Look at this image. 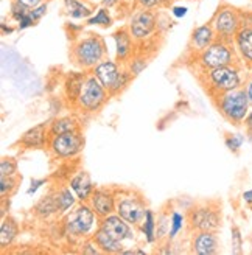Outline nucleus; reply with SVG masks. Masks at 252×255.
Listing matches in <instances>:
<instances>
[{"instance_id":"1","label":"nucleus","mask_w":252,"mask_h":255,"mask_svg":"<svg viewBox=\"0 0 252 255\" xmlns=\"http://www.w3.org/2000/svg\"><path fill=\"white\" fill-rule=\"evenodd\" d=\"M106 56V44L98 34H87L72 47V59L81 69H94Z\"/></svg>"},{"instance_id":"2","label":"nucleus","mask_w":252,"mask_h":255,"mask_svg":"<svg viewBox=\"0 0 252 255\" xmlns=\"http://www.w3.org/2000/svg\"><path fill=\"white\" fill-rule=\"evenodd\" d=\"M218 98V109L221 116L231 122L232 125H240L245 122V119L249 114L251 101L248 97L246 89H235V91H229L217 95Z\"/></svg>"},{"instance_id":"3","label":"nucleus","mask_w":252,"mask_h":255,"mask_svg":"<svg viewBox=\"0 0 252 255\" xmlns=\"http://www.w3.org/2000/svg\"><path fill=\"white\" fill-rule=\"evenodd\" d=\"M92 73L97 76L98 81L106 87L109 95H119L123 89L128 86L132 76L129 70L128 72L120 70L119 64L111 59H103L100 64H97Z\"/></svg>"},{"instance_id":"4","label":"nucleus","mask_w":252,"mask_h":255,"mask_svg":"<svg viewBox=\"0 0 252 255\" xmlns=\"http://www.w3.org/2000/svg\"><path fill=\"white\" fill-rule=\"evenodd\" d=\"M206 76L209 87L217 95L235 91V89H240L243 86V73L237 64L206 70Z\"/></svg>"},{"instance_id":"5","label":"nucleus","mask_w":252,"mask_h":255,"mask_svg":"<svg viewBox=\"0 0 252 255\" xmlns=\"http://www.w3.org/2000/svg\"><path fill=\"white\" fill-rule=\"evenodd\" d=\"M235 52L237 50L232 48V42L217 39L206 50L199 52L198 61L204 70L217 69V67H223V66H231V64H237Z\"/></svg>"},{"instance_id":"6","label":"nucleus","mask_w":252,"mask_h":255,"mask_svg":"<svg viewBox=\"0 0 252 255\" xmlns=\"http://www.w3.org/2000/svg\"><path fill=\"white\" fill-rule=\"evenodd\" d=\"M212 25L217 31L218 39L226 41V42H232L237 33L242 28V22H240V11L235 9L234 6L224 5L221 6L217 14L212 19Z\"/></svg>"},{"instance_id":"7","label":"nucleus","mask_w":252,"mask_h":255,"mask_svg":"<svg viewBox=\"0 0 252 255\" xmlns=\"http://www.w3.org/2000/svg\"><path fill=\"white\" fill-rule=\"evenodd\" d=\"M95 210L87 206V204H80L75 207L64 220V227L66 232L73 237H83L92 232L95 226Z\"/></svg>"},{"instance_id":"8","label":"nucleus","mask_w":252,"mask_h":255,"mask_svg":"<svg viewBox=\"0 0 252 255\" xmlns=\"http://www.w3.org/2000/svg\"><path fill=\"white\" fill-rule=\"evenodd\" d=\"M108 97H109V92L106 91V87L100 83L97 76L92 73L91 76H87L77 105L86 112H97L106 103Z\"/></svg>"},{"instance_id":"9","label":"nucleus","mask_w":252,"mask_h":255,"mask_svg":"<svg viewBox=\"0 0 252 255\" xmlns=\"http://www.w3.org/2000/svg\"><path fill=\"white\" fill-rule=\"evenodd\" d=\"M48 145L55 156L69 159L80 154L84 146V138L80 134V131H70L64 134L52 135L48 140Z\"/></svg>"},{"instance_id":"10","label":"nucleus","mask_w":252,"mask_h":255,"mask_svg":"<svg viewBox=\"0 0 252 255\" xmlns=\"http://www.w3.org/2000/svg\"><path fill=\"white\" fill-rule=\"evenodd\" d=\"M146 210L148 209L145 207V202L134 195H125L117 199V215H120L131 226L142 224Z\"/></svg>"},{"instance_id":"11","label":"nucleus","mask_w":252,"mask_h":255,"mask_svg":"<svg viewBox=\"0 0 252 255\" xmlns=\"http://www.w3.org/2000/svg\"><path fill=\"white\" fill-rule=\"evenodd\" d=\"M188 220H190L192 229H196L198 232H217L221 226V213L218 209H213L210 206H201L190 212Z\"/></svg>"},{"instance_id":"12","label":"nucleus","mask_w":252,"mask_h":255,"mask_svg":"<svg viewBox=\"0 0 252 255\" xmlns=\"http://www.w3.org/2000/svg\"><path fill=\"white\" fill-rule=\"evenodd\" d=\"M157 27V19L153 11L146 8L137 11L129 20V33L135 41H143L154 33Z\"/></svg>"},{"instance_id":"13","label":"nucleus","mask_w":252,"mask_h":255,"mask_svg":"<svg viewBox=\"0 0 252 255\" xmlns=\"http://www.w3.org/2000/svg\"><path fill=\"white\" fill-rule=\"evenodd\" d=\"M45 14H47V3H41L36 8H27L20 5L19 2H14L11 5V17L17 22V28L20 31L36 25Z\"/></svg>"},{"instance_id":"14","label":"nucleus","mask_w":252,"mask_h":255,"mask_svg":"<svg viewBox=\"0 0 252 255\" xmlns=\"http://www.w3.org/2000/svg\"><path fill=\"white\" fill-rule=\"evenodd\" d=\"M102 231H105L111 238H114L119 243H123L126 240H132L134 232L131 229V224L128 221H125L120 215H108L105 218H102V223L98 226Z\"/></svg>"},{"instance_id":"15","label":"nucleus","mask_w":252,"mask_h":255,"mask_svg":"<svg viewBox=\"0 0 252 255\" xmlns=\"http://www.w3.org/2000/svg\"><path fill=\"white\" fill-rule=\"evenodd\" d=\"M91 207L95 210L97 216L105 218L108 215H112L117 210L116 195L108 188H95L91 196Z\"/></svg>"},{"instance_id":"16","label":"nucleus","mask_w":252,"mask_h":255,"mask_svg":"<svg viewBox=\"0 0 252 255\" xmlns=\"http://www.w3.org/2000/svg\"><path fill=\"white\" fill-rule=\"evenodd\" d=\"M48 137L50 135H48L47 123H39V125L30 128L27 132H23V135L19 140V143L25 149H41L47 145Z\"/></svg>"},{"instance_id":"17","label":"nucleus","mask_w":252,"mask_h":255,"mask_svg":"<svg viewBox=\"0 0 252 255\" xmlns=\"http://www.w3.org/2000/svg\"><path fill=\"white\" fill-rule=\"evenodd\" d=\"M218 39L217 36V31L213 28L212 23H203L196 27L192 33V39H190V44H192V48L195 52H203L206 50L209 45H212Z\"/></svg>"},{"instance_id":"18","label":"nucleus","mask_w":252,"mask_h":255,"mask_svg":"<svg viewBox=\"0 0 252 255\" xmlns=\"http://www.w3.org/2000/svg\"><path fill=\"white\" fill-rule=\"evenodd\" d=\"M234 45L240 59L248 67H252V27H242L235 36Z\"/></svg>"},{"instance_id":"19","label":"nucleus","mask_w":252,"mask_h":255,"mask_svg":"<svg viewBox=\"0 0 252 255\" xmlns=\"http://www.w3.org/2000/svg\"><path fill=\"white\" fill-rule=\"evenodd\" d=\"M193 252L198 255H213L218 252V237L215 232L203 231L198 232L192 243Z\"/></svg>"},{"instance_id":"20","label":"nucleus","mask_w":252,"mask_h":255,"mask_svg":"<svg viewBox=\"0 0 252 255\" xmlns=\"http://www.w3.org/2000/svg\"><path fill=\"white\" fill-rule=\"evenodd\" d=\"M70 188L75 191V195H77V198L81 202H86L87 199H91L94 190H95L89 173H86V171H80L77 176L72 177Z\"/></svg>"},{"instance_id":"21","label":"nucleus","mask_w":252,"mask_h":255,"mask_svg":"<svg viewBox=\"0 0 252 255\" xmlns=\"http://www.w3.org/2000/svg\"><path fill=\"white\" fill-rule=\"evenodd\" d=\"M114 42H116V48H117V59L119 61H126L131 53H132V47H134V37L129 33V28H120L117 30L114 34Z\"/></svg>"},{"instance_id":"22","label":"nucleus","mask_w":252,"mask_h":255,"mask_svg":"<svg viewBox=\"0 0 252 255\" xmlns=\"http://www.w3.org/2000/svg\"><path fill=\"white\" fill-rule=\"evenodd\" d=\"M86 80H87V76L84 73H70L67 76V80L64 83V91L70 103H78V98L81 95Z\"/></svg>"},{"instance_id":"23","label":"nucleus","mask_w":252,"mask_h":255,"mask_svg":"<svg viewBox=\"0 0 252 255\" xmlns=\"http://www.w3.org/2000/svg\"><path fill=\"white\" fill-rule=\"evenodd\" d=\"M95 245L100 248V251L105 254H122L123 252V243H119L114 238H111L105 231L102 229H97L95 235H94Z\"/></svg>"},{"instance_id":"24","label":"nucleus","mask_w":252,"mask_h":255,"mask_svg":"<svg viewBox=\"0 0 252 255\" xmlns=\"http://www.w3.org/2000/svg\"><path fill=\"white\" fill-rule=\"evenodd\" d=\"M19 234V224L14 218H3L2 220V224H0V246L2 248H6L9 246L12 241L16 240Z\"/></svg>"},{"instance_id":"25","label":"nucleus","mask_w":252,"mask_h":255,"mask_svg":"<svg viewBox=\"0 0 252 255\" xmlns=\"http://www.w3.org/2000/svg\"><path fill=\"white\" fill-rule=\"evenodd\" d=\"M34 212L37 216H41V218H48V216H52L55 213H59L56 193H50L45 198H42L39 202L36 204Z\"/></svg>"},{"instance_id":"26","label":"nucleus","mask_w":252,"mask_h":255,"mask_svg":"<svg viewBox=\"0 0 252 255\" xmlns=\"http://www.w3.org/2000/svg\"><path fill=\"white\" fill-rule=\"evenodd\" d=\"M70 131H78V122L73 117H61L56 119L50 123L48 126V135H58V134H64Z\"/></svg>"},{"instance_id":"27","label":"nucleus","mask_w":252,"mask_h":255,"mask_svg":"<svg viewBox=\"0 0 252 255\" xmlns=\"http://www.w3.org/2000/svg\"><path fill=\"white\" fill-rule=\"evenodd\" d=\"M64 6L67 16L72 19H89L94 14V11L81 0H64Z\"/></svg>"},{"instance_id":"28","label":"nucleus","mask_w":252,"mask_h":255,"mask_svg":"<svg viewBox=\"0 0 252 255\" xmlns=\"http://www.w3.org/2000/svg\"><path fill=\"white\" fill-rule=\"evenodd\" d=\"M142 234L145 235L146 243H154L157 240L156 238V220H154V213L153 210H146L145 218L142 221Z\"/></svg>"},{"instance_id":"29","label":"nucleus","mask_w":252,"mask_h":255,"mask_svg":"<svg viewBox=\"0 0 252 255\" xmlns=\"http://www.w3.org/2000/svg\"><path fill=\"white\" fill-rule=\"evenodd\" d=\"M56 199H58L59 213H66L70 207L75 206V196L72 195L70 188H67V187L56 191Z\"/></svg>"},{"instance_id":"30","label":"nucleus","mask_w":252,"mask_h":255,"mask_svg":"<svg viewBox=\"0 0 252 255\" xmlns=\"http://www.w3.org/2000/svg\"><path fill=\"white\" fill-rule=\"evenodd\" d=\"M109 8H100L95 14H92L89 19H87V25H100V27H105V28H108V27H111L112 25V17H111V14H109V11H108Z\"/></svg>"},{"instance_id":"31","label":"nucleus","mask_w":252,"mask_h":255,"mask_svg":"<svg viewBox=\"0 0 252 255\" xmlns=\"http://www.w3.org/2000/svg\"><path fill=\"white\" fill-rule=\"evenodd\" d=\"M184 226V216L179 212H173L170 218V231H168V238L174 240L176 235L179 234V231Z\"/></svg>"},{"instance_id":"32","label":"nucleus","mask_w":252,"mask_h":255,"mask_svg":"<svg viewBox=\"0 0 252 255\" xmlns=\"http://www.w3.org/2000/svg\"><path fill=\"white\" fill-rule=\"evenodd\" d=\"M224 143H226V148H228L229 151L238 152V151H240V148L243 146V143H245V135L243 134H229L228 137H226Z\"/></svg>"},{"instance_id":"33","label":"nucleus","mask_w":252,"mask_h":255,"mask_svg":"<svg viewBox=\"0 0 252 255\" xmlns=\"http://www.w3.org/2000/svg\"><path fill=\"white\" fill-rule=\"evenodd\" d=\"M231 240H232V254H242L243 252V235L237 226H232V229H231Z\"/></svg>"},{"instance_id":"34","label":"nucleus","mask_w":252,"mask_h":255,"mask_svg":"<svg viewBox=\"0 0 252 255\" xmlns=\"http://www.w3.org/2000/svg\"><path fill=\"white\" fill-rule=\"evenodd\" d=\"M17 173V162L11 157H3L0 162V176H14Z\"/></svg>"},{"instance_id":"35","label":"nucleus","mask_w":252,"mask_h":255,"mask_svg":"<svg viewBox=\"0 0 252 255\" xmlns=\"http://www.w3.org/2000/svg\"><path fill=\"white\" fill-rule=\"evenodd\" d=\"M16 187H17V181L14 179V176H2V179H0V195L2 196L11 195Z\"/></svg>"},{"instance_id":"36","label":"nucleus","mask_w":252,"mask_h":255,"mask_svg":"<svg viewBox=\"0 0 252 255\" xmlns=\"http://www.w3.org/2000/svg\"><path fill=\"white\" fill-rule=\"evenodd\" d=\"M148 66V62L145 58H134L131 59V64H129V72L132 76H137L138 73H142Z\"/></svg>"},{"instance_id":"37","label":"nucleus","mask_w":252,"mask_h":255,"mask_svg":"<svg viewBox=\"0 0 252 255\" xmlns=\"http://www.w3.org/2000/svg\"><path fill=\"white\" fill-rule=\"evenodd\" d=\"M47 184V179H31V182H30V187H28V190H27V195H34L37 190H39L42 185H45Z\"/></svg>"},{"instance_id":"38","label":"nucleus","mask_w":252,"mask_h":255,"mask_svg":"<svg viewBox=\"0 0 252 255\" xmlns=\"http://www.w3.org/2000/svg\"><path fill=\"white\" fill-rule=\"evenodd\" d=\"M242 27H252V11H240Z\"/></svg>"},{"instance_id":"39","label":"nucleus","mask_w":252,"mask_h":255,"mask_svg":"<svg viewBox=\"0 0 252 255\" xmlns=\"http://www.w3.org/2000/svg\"><path fill=\"white\" fill-rule=\"evenodd\" d=\"M137 3L140 5L142 8L153 9V8H156V6H159L162 3V0H137Z\"/></svg>"},{"instance_id":"40","label":"nucleus","mask_w":252,"mask_h":255,"mask_svg":"<svg viewBox=\"0 0 252 255\" xmlns=\"http://www.w3.org/2000/svg\"><path fill=\"white\" fill-rule=\"evenodd\" d=\"M187 11H188V8H187V6H173L171 14H173L174 17L181 19V17H184V16L187 14Z\"/></svg>"},{"instance_id":"41","label":"nucleus","mask_w":252,"mask_h":255,"mask_svg":"<svg viewBox=\"0 0 252 255\" xmlns=\"http://www.w3.org/2000/svg\"><path fill=\"white\" fill-rule=\"evenodd\" d=\"M16 2H19L20 5L27 6V8H36L37 5L42 3V0H16Z\"/></svg>"},{"instance_id":"42","label":"nucleus","mask_w":252,"mask_h":255,"mask_svg":"<svg viewBox=\"0 0 252 255\" xmlns=\"http://www.w3.org/2000/svg\"><path fill=\"white\" fill-rule=\"evenodd\" d=\"M98 246L95 245V241L91 245H84V249H83V254H98V249H97Z\"/></svg>"},{"instance_id":"43","label":"nucleus","mask_w":252,"mask_h":255,"mask_svg":"<svg viewBox=\"0 0 252 255\" xmlns=\"http://www.w3.org/2000/svg\"><path fill=\"white\" fill-rule=\"evenodd\" d=\"M243 201L248 204L249 207H252V188H249V190L243 191Z\"/></svg>"},{"instance_id":"44","label":"nucleus","mask_w":252,"mask_h":255,"mask_svg":"<svg viewBox=\"0 0 252 255\" xmlns=\"http://www.w3.org/2000/svg\"><path fill=\"white\" fill-rule=\"evenodd\" d=\"M119 2H120V0H103L102 5H103L105 8H112V6H116Z\"/></svg>"},{"instance_id":"45","label":"nucleus","mask_w":252,"mask_h":255,"mask_svg":"<svg viewBox=\"0 0 252 255\" xmlns=\"http://www.w3.org/2000/svg\"><path fill=\"white\" fill-rule=\"evenodd\" d=\"M246 92H248V97H249V101H251V105H252V78L248 81V84H246Z\"/></svg>"},{"instance_id":"46","label":"nucleus","mask_w":252,"mask_h":255,"mask_svg":"<svg viewBox=\"0 0 252 255\" xmlns=\"http://www.w3.org/2000/svg\"><path fill=\"white\" fill-rule=\"evenodd\" d=\"M245 125H246L248 129L252 132V112H249V114H248V117L245 119Z\"/></svg>"},{"instance_id":"47","label":"nucleus","mask_w":252,"mask_h":255,"mask_svg":"<svg viewBox=\"0 0 252 255\" xmlns=\"http://www.w3.org/2000/svg\"><path fill=\"white\" fill-rule=\"evenodd\" d=\"M0 27H2V33H3V34H11L12 31H14V30H12V28L9 27V25L6 27V23H0Z\"/></svg>"}]
</instances>
